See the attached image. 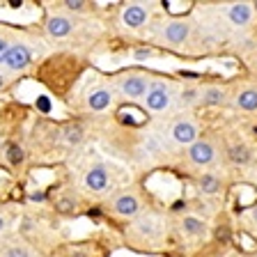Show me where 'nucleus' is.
<instances>
[{
	"label": "nucleus",
	"instance_id": "7",
	"mask_svg": "<svg viewBox=\"0 0 257 257\" xmlns=\"http://www.w3.org/2000/svg\"><path fill=\"white\" fill-rule=\"evenodd\" d=\"M110 211L119 218H136L140 214V200L136 193L131 191H124V193H117L110 202Z\"/></svg>",
	"mask_w": 257,
	"mask_h": 257
},
{
	"label": "nucleus",
	"instance_id": "15",
	"mask_svg": "<svg viewBox=\"0 0 257 257\" xmlns=\"http://www.w3.org/2000/svg\"><path fill=\"white\" fill-rule=\"evenodd\" d=\"M227 19H230L232 26L236 28H246L252 21V7L248 3H232L227 7Z\"/></svg>",
	"mask_w": 257,
	"mask_h": 257
},
{
	"label": "nucleus",
	"instance_id": "20",
	"mask_svg": "<svg viewBox=\"0 0 257 257\" xmlns=\"http://www.w3.org/2000/svg\"><path fill=\"white\" fill-rule=\"evenodd\" d=\"M236 106L241 110H257V90H243L236 96Z\"/></svg>",
	"mask_w": 257,
	"mask_h": 257
},
{
	"label": "nucleus",
	"instance_id": "11",
	"mask_svg": "<svg viewBox=\"0 0 257 257\" xmlns=\"http://www.w3.org/2000/svg\"><path fill=\"white\" fill-rule=\"evenodd\" d=\"M170 134H172V140L179 145H188L191 147L193 143H198V126L193 122H188V119H179V122L172 124L170 128Z\"/></svg>",
	"mask_w": 257,
	"mask_h": 257
},
{
	"label": "nucleus",
	"instance_id": "30",
	"mask_svg": "<svg viewBox=\"0 0 257 257\" xmlns=\"http://www.w3.org/2000/svg\"><path fill=\"white\" fill-rule=\"evenodd\" d=\"M154 55V51L152 48H136L134 51V58L136 60H147V58H152Z\"/></svg>",
	"mask_w": 257,
	"mask_h": 257
},
{
	"label": "nucleus",
	"instance_id": "23",
	"mask_svg": "<svg viewBox=\"0 0 257 257\" xmlns=\"http://www.w3.org/2000/svg\"><path fill=\"white\" fill-rule=\"evenodd\" d=\"M60 7H62L67 14H85L87 10H90V3H85V0H62V3H58Z\"/></svg>",
	"mask_w": 257,
	"mask_h": 257
},
{
	"label": "nucleus",
	"instance_id": "14",
	"mask_svg": "<svg viewBox=\"0 0 257 257\" xmlns=\"http://www.w3.org/2000/svg\"><path fill=\"white\" fill-rule=\"evenodd\" d=\"M60 140H62L67 147H78L83 140H85V128L80 122H67L60 126Z\"/></svg>",
	"mask_w": 257,
	"mask_h": 257
},
{
	"label": "nucleus",
	"instance_id": "16",
	"mask_svg": "<svg viewBox=\"0 0 257 257\" xmlns=\"http://www.w3.org/2000/svg\"><path fill=\"white\" fill-rule=\"evenodd\" d=\"M0 257H35V252L23 241H5L0 243Z\"/></svg>",
	"mask_w": 257,
	"mask_h": 257
},
{
	"label": "nucleus",
	"instance_id": "6",
	"mask_svg": "<svg viewBox=\"0 0 257 257\" xmlns=\"http://www.w3.org/2000/svg\"><path fill=\"white\" fill-rule=\"evenodd\" d=\"M44 30L51 39H67L76 30V19L71 14H64V12H55L46 19Z\"/></svg>",
	"mask_w": 257,
	"mask_h": 257
},
{
	"label": "nucleus",
	"instance_id": "3",
	"mask_svg": "<svg viewBox=\"0 0 257 257\" xmlns=\"http://www.w3.org/2000/svg\"><path fill=\"white\" fill-rule=\"evenodd\" d=\"M35 64V48L32 44H28L26 39H16L12 44V48L7 51L5 60H3V69L12 76H19V74H26Z\"/></svg>",
	"mask_w": 257,
	"mask_h": 257
},
{
	"label": "nucleus",
	"instance_id": "31",
	"mask_svg": "<svg viewBox=\"0 0 257 257\" xmlns=\"http://www.w3.org/2000/svg\"><path fill=\"white\" fill-rule=\"evenodd\" d=\"M3 145H5V140H3V134H0V156H3Z\"/></svg>",
	"mask_w": 257,
	"mask_h": 257
},
{
	"label": "nucleus",
	"instance_id": "17",
	"mask_svg": "<svg viewBox=\"0 0 257 257\" xmlns=\"http://www.w3.org/2000/svg\"><path fill=\"white\" fill-rule=\"evenodd\" d=\"M200 99H202L204 106H223L225 90H220V87H204V90L200 92Z\"/></svg>",
	"mask_w": 257,
	"mask_h": 257
},
{
	"label": "nucleus",
	"instance_id": "19",
	"mask_svg": "<svg viewBox=\"0 0 257 257\" xmlns=\"http://www.w3.org/2000/svg\"><path fill=\"white\" fill-rule=\"evenodd\" d=\"M14 42H16V37H14V32H12V28L0 23V67H3V60H5L7 51L12 48Z\"/></svg>",
	"mask_w": 257,
	"mask_h": 257
},
{
	"label": "nucleus",
	"instance_id": "22",
	"mask_svg": "<svg viewBox=\"0 0 257 257\" xmlns=\"http://www.w3.org/2000/svg\"><path fill=\"white\" fill-rule=\"evenodd\" d=\"M227 156H230L232 163L243 166V163H248V161H250V150H248L246 145H232L230 152H227Z\"/></svg>",
	"mask_w": 257,
	"mask_h": 257
},
{
	"label": "nucleus",
	"instance_id": "12",
	"mask_svg": "<svg viewBox=\"0 0 257 257\" xmlns=\"http://www.w3.org/2000/svg\"><path fill=\"white\" fill-rule=\"evenodd\" d=\"M216 156V150L214 145L209 143V140H198V143H193L188 147V159L195 163V166H209Z\"/></svg>",
	"mask_w": 257,
	"mask_h": 257
},
{
	"label": "nucleus",
	"instance_id": "32",
	"mask_svg": "<svg viewBox=\"0 0 257 257\" xmlns=\"http://www.w3.org/2000/svg\"><path fill=\"white\" fill-rule=\"evenodd\" d=\"M252 220H255V223H257V207L252 209Z\"/></svg>",
	"mask_w": 257,
	"mask_h": 257
},
{
	"label": "nucleus",
	"instance_id": "27",
	"mask_svg": "<svg viewBox=\"0 0 257 257\" xmlns=\"http://www.w3.org/2000/svg\"><path fill=\"white\" fill-rule=\"evenodd\" d=\"M136 230H138L140 234L152 236V234H154V220H152V218H143V220H138V223H136Z\"/></svg>",
	"mask_w": 257,
	"mask_h": 257
},
{
	"label": "nucleus",
	"instance_id": "26",
	"mask_svg": "<svg viewBox=\"0 0 257 257\" xmlns=\"http://www.w3.org/2000/svg\"><path fill=\"white\" fill-rule=\"evenodd\" d=\"M179 99H182L184 106H193V103L200 99V90L198 87H184L182 94H179Z\"/></svg>",
	"mask_w": 257,
	"mask_h": 257
},
{
	"label": "nucleus",
	"instance_id": "21",
	"mask_svg": "<svg viewBox=\"0 0 257 257\" xmlns=\"http://www.w3.org/2000/svg\"><path fill=\"white\" fill-rule=\"evenodd\" d=\"M200 191L207 193V195H216L220 191V179L216 175H211V172L202 175L200 177Z\"/></svg>",
	"mask_w": 257,
	"mask_h": 257
},
{
	"label": "nucleus",
	"instance_id": "9",
	"mask_svg": "<svg viewBox=\"0 0 257 257\" xmlns=\"http://www.w3.org/2000/svg\"><path fill=\"white\" fill-rule=\"evenodd\" d=\"M26 159H28V152L21 143H16V140H5L0 163H5V166L12 168V170H19V168L26 163Z\"/></svg>",
	"mask_w": 257,
	"mask_h": 257
},
{
	"label": "nucleus",
	"instance_id": "8",
	"mask_svg": "<svg viewBox=\"0 0 257 257\" xmlns=\"http://www.w3.org/2000/svg\"><path fill=\"white\" fill-rule=\"evenodd\" d=\"M145 108L152 112H163L168 106H170V90H168L166 83H161V80H152L150 90L145 94Z\"/></svg>",
	"mask_w": 257,
	"mask_h": 257
},
{
	"label": "nucleus",
	"instance_id": "1",
	"mask_svg": "<svg viewBox=\"0 0 257 257\" xmlns=\"http://www.w3.org/2000/svg\"><path fill=\"white\" fill-rule=\"evenodd\" d=\"M80 71H83L80 60L74 53H55L39 64L37 78L55 96H64L74 87L76 80H78Z\"/></svg>",
	"mask_w": 257,
	"mask_h": 257
},
{
	"label": "nucleus",
	"instance_id": "24",
	"mask_svg": "<svg viewBox=\"0 0 257 257\" xmlns=\"http://www.w3.org/2000/svg\"><path fill=\"white\" fill-rule=\"evenodd\" d=\"M76 209H78V202L74 198H58L55 200V211L62 216H71L76 214Z\"/></svg>",
	"mask_w": 257,
	"mask_h": 257
},
{
	"label": "nucleus",
	"instance_id": "13",
	"mask_svg": "<svg viewBox=\"0 0 257 257\" xmlns=\"http://www.w3.org/2000/svg\"><path fill=\"white\" fill-rule=\"evenodd\" d=\"M191 35V23L186 21H170L163 30V42H168L170 46H179L184 44Z\"/></svg>",
	"mask_w": 257,
	"mask_h": 257
},
{
	"label": "nucleus",
	"instance_id": "10",
	"mask_svg": "<svg viewBox=\"0 0 257 257\" xmlns=\"http://www.w3.org/2000/svg\"><path fill=\"white\" fill-rule=\"evenodd\" d=\"M150 19V7H145L143 3H131L122 10V23L128 30H138L147 23Z\"/></svg>",
	"mask_w": 257,
	"mask_h": 257
},
{
	"label": "nucleus",
	"instance_id": "4",
	"mask_svg": "<svg viewBox=\"0 0 257 257\" xmlns=\"http://www.w3.org/2000/svg\"><path fill=\"white\" fill-rule=\"evenodd\" d=\"M115 101V87L106 83H96L85 92V108L90 112H106Z\"/></svg>",
	"mask_w": 257,
	"mask_h": 257
},
{
	"label": "nucleus",
	"instance_id": "28",
	"mask_svg": "<svg viewBox=\"0 0 257 257\" xmlns=\"http://www.w3.org/2000/svg\"><path fill=\"white\" fill-rule=\"evenodd\" d=\"M10 225H12V218L10 214H7V209L0 204V236H5L7 230H10Z\"/></svg>",
	"mask_w": 257,
	"mask_h": 257
},
{
	"label": "nucleus",
	"instance_id": "29",
	"mask_svg": "<svg viewBox=\"0 0 257 257\" xmlns=\"http://www.w3.org/2000/svg\"><path fill=\"white\" fill-rule=\"evenodd\" d=\"M12 87V74H7L3 67H0V94H5Z\"/></svg>",
	"mask_w": 257,
	"mask_h": 257
},
{
	"label": "nucleus",
	"instance_id": "2",
	"mask_svg": "<svg viewBox=\"0 0 257 257\" xmlns=\"http://www.w3.org/2000/svg\"><path fill=\"white\" fill-rule=\"evenodd\" d=\"M152 85V78L143 71H124L115 78V92L128 101H138V99H145L147 90Z\"/></svg>",
	"mask_w": 257,
	"mask_h": 257
},
{
	"label": "nucleus",
	"instance_id": "5",
	"mask_svg": "<svg viewBox=\"0 0 257 257\" xmlns=\"http://www.w3.org/2000/svg\"><path fill=\"white\" fill-rule=\"evenodd\" d=\"M83 188L87 193H94V195H101L110 188V172H108V166L103 163H92L90 168L83 175Z\"/></svg>",
	"mask_w": 257,
	"mask_h": 257
},
{
	"label": "nucleus",
	"instance_id": "18",
	"mask_svg": "<svg viewBox=\"0 0 257 257\" xmlns=\"http://www.w3.org/2000/svg\"><path fill=\"white\" fill-rule=\"evenodd\" d=\"M182 230L186 232V234H191V236H202L204 232H207V225H204V220L195 218V216H184Z\"/></svg>",
	"mask_w": 257,
	"mask_h": 257
},
{
	"label": "nucleus",
	"instance_id": "25",
	"mask_svg": "<svg viewBox=\"0 0 257 257\" xmlns=\"http://www.w3.org/2000/svg\"><path fill=\"white\" fill-rule=\"evenodd\" d=\"M62 257H94L87 246H67L62 250Z\"/></svg>",
	"mask_w": 257,
	"mask_h": 257
}]
</instances>
